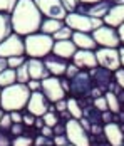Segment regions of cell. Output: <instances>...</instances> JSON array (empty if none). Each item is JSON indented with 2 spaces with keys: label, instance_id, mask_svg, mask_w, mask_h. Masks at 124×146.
I'll return each instance as SVG.
<instances>
[{
  "label": "cell",
  "instance_id": "6da1fadb",
  "mask_svg": "<svg viewBox=\"0 0 124 146\" xmlns=\"http://www.w3.org/2000/svg\"><path fill=\"white\" fill-rule=\"evenodd\" d=\"M42 22H44V15L34 3V0H17L10 14V24L14 34L20 37L37 34L40 32Z\"/></svg>",
  "mask_w": 124,
  "mask_h": 146
},
{
  "label": "cell",
  "instance_id": "7a4b0ae2",
  "mask_svg": "<svg viewBox=\"0 0 124 146\" xmlns=\"http://www.w3.org/2000/svg\"><path fill=\"white\" fill-rule=\"evenodd\" d=\"M29 98H30V89L27 84H19L2 89L0 94V109L3 113H12V111H24L27 108Z\"/></svg>",
  "mask_w": 124,
  "mask_h": 146
},
{
  "label": "cell",
  "instance_id": "3957f363",
  "mask_svg": "<svg viewBox=\"0 0 124 146\" xmlns=\"http://www.w3.org/2000/svg\"><path fill=\"white\" fill-rule=\"evenodd\" d=\"M24 45H25V56L29 59H45L49 54H52L54 39L50 35L37 32L24 37Z\"/></svg>",
  "mask_w": 124,
  "mask_h": 146
},
{
  "label": "cell",
  "instance_id": "277c9868",
  "mask_svg": "<svg viewBox=\"0 0 124 146\" xmlns=\"http://www.w3.org/2000/svg\"><path fill=\"white\" fill-rule=\"evenodd\" d=\"M64 24L72 32H84V34H92L96 29L104 25V22L101 19H92V17L77 14V12H70V14L66 15Z\"/></svg>",
  "mask_w": 124,
  "mask_h": 146
},
{
  "label": "cell",
  "instance_id": "5b68a950",
  "mask_svg": "<svg viewBox=\"0 0 124 146\" xmlns=\"http://www.w3.org/2000/svg\"><path fill=\"white\" fill-rule=\"evenodd\" d=\"M66 138L72 146H91V134L77 119H69L66 123Z\"/></svg>",
  "mask_w": 124,
  "mask_h": 146
},
{
  "label": "cell",
  "instance_id": "8992f818",
  "mask_svg": "<svg viewBox=\"0 0 124 146\" xmlns=\"http://www.w3.org/2000/svg\"><path fill=\"white\" fill-rule=\"evenodd\" d=\"M92 37L96 40L97 47H106V49H119L121 47V39H119L117 29L101 25L99 29L92 32Z\"/></svg>",
  "mask_w": 124,
  "mask_h": 146
},
{
  "label": "cell",
  "instance_id": "52a82bcc",
  "mask_svg": "<svg viewBox=\"0 0 124 146\" xmlns=\"http://www.w3.org/2000/svg\"><path fill=\"white\" fill-rule=\"evenodd\" d=\"M17 56H25V45H24V37L12 32L0 44V57L9 59V57H17Z\"/></svg>",
  "mask_w": 124,
  "mask_h": 146
},
{
  "label": "cell",
  "instance_id": "ba28073f",
  "mask_svg": "<svg viewBox=\"0 0 124 146\" xmlns=\"http://www.w3.org/2000/svg\"><path fill=\"white\" fill-rule=\"evenodd\" d=\"M96 59L97 66L102 69H107L111 72L117 71L121 67V60H119V50L117 49H106V47H97L96 50Z\"/></svg>",
  "mask_w": 124,
  "mask_h": 146
},
{
  "label": "cell",
  "instance_id": "9c48e42d",
  "mask_svg": "<svg viewBox=\"0 0 124 146\" xmlns=\"http://www.w3.org/2000/svg\"><path fill=\"white\" fill-rule=\"evenodd\" d=\"M37 9L42 12L45 19H55V20H64L67 10L64 9L60 0H34Z\"/></svg>",
  "mask_w": 124,
  "mask_h": 146
},
{
  "label": "cell",
  "instance_id": "30bf717a",
  "mask_svg": "<svg viewBox=\"0 0 124 146\" xmlns=\"http://www.w3.org/2000/svg\"><path fill=\"white\" fill-rule=\"evenodd\" d=\"M40 92L47 98V101L54 102V104L60 99H66V92L60 86V77L50 76V77L40 81Z\"/></svg>",
  "mask_w": 124,
  "mask_h": 146
},
{
  "label": "cell",
  "instance_id": "8fae6325",
  "mask_svg": "<svg viewBox=\"0 0 124 146\" xmlns=\"http://www.w3.org/2000/svg\"><path fill=\"white\" fill-rule=\"evenodd\" d=\"M69 84H70V92H74L76 96H81V98L91 96V91L94 88L91 76L86 71H79V74L69 81Z\"/></svg>",
  "mask_w": 124,
  "mask_h": 146
},
{
  "label": "cell",
  "instance_id": "7c38bea8",
  "mask_svg": "<svg viewBox=\"0 0 124 146\" xmlns=\"http://www.w3.org/2000/svg\"><path fill=\"white\" fill-rule=\"evenodd\" d=\"M111 3L109 0H102V2H97V3H79L76 12L77 14H82L87 15V17H92V19H104V15L107 14V10L111 9Z\"/></svg>",
  "mask_w": 124,
  "mask_h": 146
},
{
  "label": "cell",
  "instance_id": "4fadbf2b",
  "mask_svg": "<svg viewBox=\"0 0 124 146\" xmlns=\"http://www.w3.org/2000/svg\"><path fill=\"white\" fill-rule=\"evenodd\" d=\"M52 102L47 101V98L42 94L40 91H35V92H30V98L27 102V109L30 114H34L35 117H42L47 111H49V106Z\"/></svg>",
  "mask_w": 124,
  "mask_h": 146
},
{
  "label": "cell",
  "instance_id": "5bb4252c",
  "mask_svg": "<svg viewBox=\"0 0 124 146\" xmlns=\"http://www.w3.org/2000/svg\"><path fill=\"white\" fill-rule=\"evenodd\" d=\"M72 64L79 71H91L97 67V59L94 50H77L72 57Z\"/></svg>",
  "mask_w": 124,
  "mask_h": 146
},
{
  "label": "cell",
  "instance_id": "9a60e30c",
  "mask_svg": "<svg viewBox=\"0 0 124 146\" xmlns=\"http://www.w3.org/2000/svg\"><path fill=\"white\" fill-rule=\"evenodd\" d=\"M102 22L107 27L119 29L124 24V3H114V5H111L107 14L104 15V19H102Z\"/></svg>",
  "mask_w": 124,
  "mask_h": 146
},
{
  "label": "cell",
  "instance_id": "2e32d148",
  "mask_svg": "<svg viewBox=\"0 0 124 146\" xmlns=\"http://www.w3.org/2000/svg\"><path fill=\"white\" fill-rule=\"evenodd\" d=\"M44 60V66H45V69L50 72V76H54V77H64V74H66V69H67V64H69V60H66V59H60L54 56V54H49L45 59H42Z\"/></svg>",
  "mask_w": 124,
  "mask_h": 146
},
{
  "label": "cell",
  "instance_id": "e0dca14e",
  "mask_svg": "<svg viewBox=\"0 0 124 146\" xmlns=\"http://www.w3.org/2000/svg\"><path fill=\"white\" fill-rule=\"evenodd\" d=\"M102 134L111 146H124V133L117 123H107L102 126Z\"/></svg>",
  "mask_w": 124,
  "mask_h": 146
},
{
  "label": "cell",
  "instance_id": "ac0fdd59",
  "mask_svg": "<svg viewBox=\"0 0 124 146\" xmlns=\"http://www.w3.org/2000/svg\"><path fill=\"white\" fill-rule=\"evenodd\" d=\"M76 52H77V47L74 45L70 39L69 40H55L54 47H52V54L60 59H66V60H72Z\"/></svg>",
  "mask_w": 124,
  "mask_h": 146
},
{
  "label": "cell",
  "instance_id": "d6986e66",
  "mask_svg": "<svg viewBox=\"0 0 124 146\" xmlns=\"http://www.w3.org/2000/svg\"><path fill=\"white\" fill-rule=\"evenodd\" d=\"M27 67H29V76L34 81H44V79L50 77V72L45 69L42 59H27Z\"/></svg>",
  "mask_w": 124,
  "mask_h": 146
},
{
  "label": "cell",
  "instance_id": "ffe728a7",
  "mask_svg": "<svg viewBox=\"0 0 124 146\" xmlns=\"http://www.w3.org/2000/svg\"><path fill=\"white\" fill-rule=\"evenodd\" d=\"M70 40L77 47V50H96L97 44L92 37V34H84V32H72Z\"/></svg>",
  "mask_w": 124,
  "mask_h": 146
},
{
  "label": "cell",
  "instance_id": "44dd1931",
  "mask_svg": "<svg viewBox=\"0 0 124 146\" xmlns=\"http://www.w3.org/2000/svg\"><path fill=\"white\" fill-rule=\"evenodd\" d=\"M66 24H64V20H55V19H44V22H42L40 25V32L42 34H45V35H54L55 32L59 29H62Z\"/></svg>",
  "mask_w": 124,
  "mask_h": 146
},
{
  "label": "cell",
  "instance_id": "7402d4cb",
  "mask_svg": "<svg viewBox=\"0 0 124 146\" xmlns=\"http://www.w3.org/2000/svg\"><path fill=\"white\" fill-rule=\"evenodd\" d=\"M12 34V24H10V15L0 14V44Z\"/></svg>",
  "mask_w": 124,
  "mask_h": 146
},
{
  "label": "cell",
  "instance_id": "603a6c76",
  "mask_svg": "<svg viewBox=\"0 0 124 146\" xmlns=\"http://www.w3.org/2000/svg\"><path fill=\"white\" fill-rule=\"evenodd\" d=\"M17 82V74L14 69H5L3 72H0V89L9 88V86H14Z\"/></svg>",
  "mask_w": 124,
  "mask_h": 146
},
{
  "label": "cell",
  "instance_id": "cb8c5ba5",
  "mask_svg": "<svg viewBox=\"0 0 124 146\" xmlns=\"http://www.w3.org/2000/svg\"><path fill=\"white\" fill-rule=\"evenodd\" d=\"M67 111L72 116V119H82V108H81V102L77 101L76 98H69L67 99Z\"/></svg>",
  "mask_w": 124,
  "mask_h": 146
},
{
  "label": "cell",
  "instance_id": "d4e9b609",
  "mask_svg": "<svg viewBox=\"0 0 124 146\" xmlns=\"http://www.w3.org/2000/svg\"><path fill=\"white\" fill-rule=\"evenodd\" d=\"M104 98H106V102H107V109H109L112 114H119L121 113V102L117 99V96L109 92V91H106L104 92Z\"/></svg>",
  "mask_w": 124,
  "mask_h": 146
},
{
  "label": "cell",
  "instance_id": "484cf974",
  "mask_svg": "<svg viewBox=\"0 0 124 146\" xmlns=\"http://www.w3.org/2000/svg\"><path fill=\"white\" fill-rule=\"evenodd\" d=\"M15 74H17V82H19V84H27L29 81H30L27 62H25V64H22L19 69H15Z\"/></svg>",
  "mask_w": 124,
  "mask_h": 146
},
{
  "label": "cell",
  "instance_id": "4316f807",
  "mask_svg": "<svg viewBox=\"0 0 124 146\" xmlns=\"http://www.w3.org/2000/svg\"><path fill=\"white\" fill-rule=\"evenodd\" d=\"M42 119H44V123H45V126H49V128H54L55 124H59L60 123V119H59V113L57 111H47L44 116H42Z\"/></svg>",
  "mask_w": 124,
  "mask_h": 146
},
{
  "label": "cell",
  "instance_id": "83f0119b",
  "mask_svg": "<svg viewBox=\"0 0 124 146\" xmlns=\"http://www.w3.org/2000/svg\"><path fill=\"white\" fill-rule=\"evenodd\" d=\"M70 37H72V30H70L67 25H64L62 29H59L54 35H52L54 42H55V40H69Z\"/></svg>",
  "mask_w": 124,
  "mask_h": 146
},
{
  "label": "cell",
  "instance_id": "f1b7e54d",
  "mask_svg": "<svg viewBox=\"0 0 124 146\" xmlns=\"http://www.w3.org/2000/svg\"><path fill=\"white\" fill-rule=\"evenodd\" d=\"M27 56H17V57H9L7 59V66H9V69H19L22 64H25L27 62Z\"/></svg>",
  "mask_w": 124,
  "mask_h": 146
},
{
  "label": "cell",
  "instance_id": "f546056e",
  "mask_svg": "<svg viewBox=\"0 0 124 146\" xmlns=\"http://www.w3.org/2000/svg\"><path fill=\"white\" fill-rule=\"evenodd\" d=\"M17 0H0V14H12Z\"/></svg>",
  "mask_w": 124,
  "mask_h": 146
},
{
  "label": "cell",
  "instance_id": "4dcf8cb0",
  "mask_svg": "<svg viewBox=\"0 0 124 146\" xmlns=\"http://www.w3.org/2000/svg\"><path fill=\"white\" fill-rule=\"evenodd\" d=\"M12 146H34V139L29 136H17L12 139Z\"/></svg>",
  "mask_w": 124,
  "mask_h": 146
},
{
  "label": "cell",
  "instance_id": "1f68e13d",
  "mask_svg": "<svg viewBox=\"0 0 124 146\" xmlns=\"http://www.w3.org/2000/svg\"><path fill=\"white\" fill-rule=\"evenodd\" d=\"M10 128H12L10 113H3V116L0 119V129H2V131H10Z\"/></svg>",
  "mask_w": 124,
  "mask_h": 146
},
{
  "label": "cell",
  "instance_id": "d6a6232c",
  "mask_svg": "<svg viewBox=\"0 0 124 146\" xmlns=\"http://www.w3.org/2000/svg\"><path fill=\"white\" fill-rule=\"evenodd\" d=\"M12 139H14V136L10 134V131L0 129V146H12Z\"/></svg>",
  "mask_w": 124,
  "mask_h": 146
},
{
  "label": "cell",
  "instance_id": "836d02e7",
  "mask_svg": "<svg viewBox=\"0 0 124 146\" xmlns=\"http://www.w3.org/2000/svg\"><path fill=\"white\" fill-rule=\"evenodd\" d=\"M112 76H114V82H116V84L124 91V69H123V67H119L117 71H114V72H112Z\"/></svg>",
  "mask_w": 124,
  "mask_h": 146
},
{
  "label": "cell",
  "instance_id": "e575fe53",
  "mask_svg": "<svg viewBox=\"0 0 124 146\" xmlns=\"http://www.w3.org/2000/svg\"><path fill=\"white\" fill-rule=\"evenodd\" d=\"M34 123H35V116L30 114L27 109H24V111H22V124L30 128V126H34Z\"/></svg>",
  "mask_w": 124,
  "mask_h": 146
},
{
  "label": "cell",
  "instance_id": "d590c367",
  "mask_svg": "<svg viewBox=\"0 0 124 146\" xmlns=\"http://www.w3.org/2000/svg\"><path fill=\"white\" fill-rule=\"evenodd\" d=\"M34 146H54V143H52V139H49L42 134H37L34 138Z\"/></svg>",
  "mask_w": 124,
  "mask_h": 146
},
{
  "label": "cell",
  "instance_id": "8d00e7d4",
  "mask_svg": "<svg viewBox=\"0 0 124 146\" xmlns=\"http://www.w3.org/2000/svg\"><path fill=\"white\" fill-rule=\"evenodd\" d=\"M92 106L96 108L97 111H101V113H104V111H109L107 109V102H106V98L102 96V98H97L92 101Z\"/></svg>",
  "mask_w": 124,
  "mask_h": 146
},
{
  "label": "cell",
  "instance_id": "74e56055",
  "mask_svg": "<svg viewBox=\"0 0 124 146\" xmlns=\"http://www.w3.org/2000/svg\"><path fill=\"white\" fill-rule=\"evenodd\" d=\"M77 74H79V69H77L72 62H69V64H67V69H66V74H64V77H66L67 81H70V79H72V77H76Z\"/></svg>",
  "mask_w": 124,
  "mask_h": 146
},
{
  "label": "cell",
  "instance_id": "f35d334b",
  "mask_svg": "<svg viewBox=\"0 0 124 146\" xmlns=\"http://www.w3.org/2000/svg\"><path fill=\"white\" fill-rule=\"evenodd\" d=\"M60 2H62L64 9L67 10V14L76 12V9H77V5H79V0H60Z\"/></svg>",
  "mask_w": 124,
  "mask_h": 146
},
{
  "label": "cell",
  "instance_id": "ab89813d",
  "mask_svg": "<svg viewBox=\"0 0 124 146\" xmlns=\"http://www.w3.org/2000/svg\"><path fill=\"white\" fill-rule=\"evenodd\" d=\"M24 129H25V126L20 123V124H12V128H10V134L17 138V136H22L24 134Z\"/></svg>",
  "mask_w": 124,
  "mask_h": 146
},
{
  "label": "cell",
  "instance_id": "60d3db41",
  "mask_svg": "<svg viewBox=\"0 0 124 146\" xmlns=\"http://www.w3.org/2000/svg\"><path fill=\"white\" fill-rule=\"evenodd\" d=\"M52 129H54V136H64V134H66V123L55 124Z\"/></svg>",
  "mask_w": 124,
  "mask_h": 146
},
{
  "label": "cell",
  "instance_id": "b9f144b4",
  "mask_svg": "<svg viewBox=\"0 0 124 146\" xmlns=\"http://www.w3.org/2000/svg\"><path fill=\"white\" fill-rule=\"evenodd\" d=\"M52 143H54V146H66V145H69V141H67L66 134H64V136H54V138H52Z\"/></svg>",
  "mask_w": 124,
  "mask_h": 146
},
{
  "label": "cell",
  "instance_id": "7bdbcfd3",
  "mask_svg": "<svg viewBox=\"0 0 124 146\" xmlns=\"http://www.w3.org/2000/svg\"><path fill=\"white\" fill-rule=\"evenodd\" d=\"M10 119H12V124H20L22 123V111H12Z\"/></svg>",
  "mask_w": 124,
  "mask_h": 146
},
{
  "label": "cell",
  "instance_id": "ee69618b",
  "mask_svg": "<svg viewBox=\"0 0 124 146\" xmlns=\"http://www.w3.org/2000/svg\"><path fill=\"white\" fill-rule=\"evenodd\" d=\"M55 106V111L57 113H62V111H67V99H60L54 104Z\"/></svg>",
  "mask_w": 124,
  "mask_h": 146
},
{
  "label": "cell",
  "instance_id": "f6af8a7d",
  "mask_svg": "<svg viewBox=\"0 0 124 146\" xmlns=\"http://www.w3.org/2000/svg\"><path fill=\"white\" fill-rule=\"evenodd\" d=\"M27 88L30 89V92L40 91V81H34V79H30V81L27 82Z\"/></svg>",
  "mask_w": 124,
  "mask_h": 146
},
{
  "label": "cell",
  "instance_id": "bcb514c9",
  "mask_svg": "<svg viewBox=\"0 0 124 146\" xmlns=\"http://www.w3.org/2000/svg\"><path fill=\"white\" fill-rule=\"evenodd\" d=\"M40 134L45 136V138H49V139H52V138H54V129L49 128V126H44V128L40 129Z\"/></svg>",
  "mask_w": 124,
  "mask_h": 146
},
{
  "label": "cell",
  "instance_id": "7dc6e473",
  "mask_svg": "<svg viewBox=\"0 0 124 146\" xmlns=\"http://www.w3.org/2000/svg\"><path fill=\"white\" fill-rule=\"evenodd\" d=\"M114 117H116V114H112L111 111H104L102 113V121L107 124V123H114Z\"/></svg>",
  "mask_w": 124,
  "mask_h": 146
},
{
  "label": "cell",
  "instance_id": "c3c4849f",
  "mask_svg": "<svg viewBox=\"0 0 124 146\" xmlns=\"http://www.w3.org/2000/svg\"><path fill=\"white\" fill-rule=\"evenodd\" d=\"M102 96H104V91L94 86L92 91H91V98H92V99H97V98H102Z\"/></svg>",
  "mask_w": 124,
  "mask_h": 146
},
{
  "label": "cell",
  "instance_id": "681fc988",
  "mask_svg": "<svg viewBox=\"0 0 124 146\" xmlns=\"http://www.w3.org/2000/svg\"><path fill=\"white\" fill-rule=\"evenodd\" d=\"M60 86H62L64 92H66V96H67V92H70V84H69V81H67L66 77H60Z\"/></svg>",
  "mask_w": 124,
  "mask_h": 146
},
{
  "label": "cell",
  "instance_id": "f907efd6",
  "mask_svg": "<svg viewBox=\"0 0 124 146\" xmlns=\"http://www.w3.org/2000/svg\"><path fill=\"white\" fill-rule=\"evenodd\" d=\"M45 126V123H44V119L42 117H35V123H34V128L37 129V131L40 133V129Z\"/></svg>",
  "mask_w": 124,
  "mask_h": 146
},
{
  "label": "cell",
  "instance_id": "816d5d0a",
  "mask_svg": "<svg viewBox=\"0 0 124 146\" xmlns=\"http://www.w3.org/2000/svg\"><path fill=\"white\" fill-rule=\"evenodd\" d=\"M117 34H119V39H121V45L124 47V24L117 29Z\"/></svg>",
  "mask_w": 124,
  "mask_h": 146
},
{
  "label": "cell",
  "instance_id": "f5cc1de1",
  "mask_svg": "<svg viewBox=\"0 0 124 146\" xmlns=\"http://www.w3.org/2000/svg\"><path fill=\"white\" fill-rule=\"evenodd\" d=\"M117 50H119V60H121V67L124 69V47L121 45V47H119Z\"/></svg>",
  "mask_w": 124,
  "mask_h": 146
},
{
  "label": "cell",
  "instance_id": "db71d44e",
  "mask_svg": "<svg viewBox=\"0 0 124 146\" xmlns=\"http://www.w3.org/2000/svg\"><path fill=\"white\" fill-rule=\"evenodd\" d=\"M7 67H9V66H7V59L0 57V72H3V71H5Z\"/></svg>",
  "mask_w": 124,
  "mask_h": 146
},
{
  "label": "cell",
  "instance_id": "11a10c76",
  "mask_svg": "<svg viewBox=\"0 0 124 146\" xmlns=\"http://www.w3.org/2000/svg\"><path fill=\"white\" fill-rule=\"evenodd\" d=\"M97 2H102V0H79V3H97Z\"/></svg>",
  "mask_w": 124,
  "mask_h": 146
},
{
  "label": "cell",
  "instance_id": "9f6ffc18",
  "mask_svg": "<svg viewBox=\"0 0 124 146\" xmlns=\"http://www.w3.org/2000/svg\"><path fill=\"white\" fill-rule=\"evenodd\" d=\"M111 3L114 5V3H124V0H109Z\"/></svg>",
  "mask_w": 124,
  "mask_h": 146
},
{
  "label": "cell",
  "instance_id": "6f0895ef",
  "mask_svg": "<svg viewBox=\"0 0 124 146\" xmlns=\"http://www.w3.org/2000/svg\"><path fill=\"white\" fill-rule=\"evenodd\" d=\"M2 116H3V111H2V109H0V119H2Z\"/></svg>",
  "mask_w": 124,
  "mask_h": 146
},
{
  "label": "cell",
  "instance_id": "680465c9",
  "mask_svg": "<svg viewBox=\"0 0 124 146\" xmlns=\"http://www.w3.org/2000/svg\"><path fill=\"white\" fill-rule=\"evenodd\" d=\"M66 146H72V145H70V143H69V145H66Z\"/></svg>",
  "mask_w": 124,
  "mask_h": 146
},
{
  "label": "cell",
  "instance_id": "91938a15",
  "mask_svg": "<svg viewBox=\"0 0 124 146\" xmlns=\"http://www.w3.org/2000/svg\"><path fill=\"white\" fill-rule=\"evenodd\" d=\"M0 94H2V89H0Z\"/></svg>",
  "mask_w": 124,
  "mask_h": 146
}]
</instances>
